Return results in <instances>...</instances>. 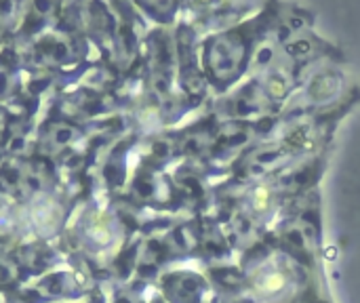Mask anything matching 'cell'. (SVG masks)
I'll use <instances>...</instances> for the list:
<instances>
[{
	"label": "cell",
	"instance_id": "8992f818",
	"mask_svg": "<svg viewBox=\"0 0 360 303\" xmlns=\"http://www.w3.org/2000/svg\"><path fill=\"white\" fill-rule=\"evenodd\" d=\"M327 257H329V259H335V249H333V247L327 251Z\"/></svg>",
	"mask_w": 360,
	"mask_h": 303
},
{
	"label": "cell",
	"instance_id": "52a82bcc",
	"mask_svg": "<svg viewBox=\"0 0 360 303\" xmlns=\"http://www.w3.org/2000/svg\"><path fill=\"white\" fill-rule=\"evenodd\" d=\"M118 303H133V302H131V299H127V297H120V302Z\"/></svg>",
	"mask_w": 360,
	"mask_h": 303
},
{
	"label": "cell",
	"instance_id": "5b68a950",
	"mask_svg": "<svg viewBox=\"0 0 360 303\" xmlns=\"http://www.w3.org/2000/svg\"><path fill=\"white\" fill-rule=\"evenodd\" d=\"M148 6H152L156 13H167L173 6V0H143Z\"/></svg>",
	"mask_w": 360,
	"mask_h": 303
},
{
	"label": "cell",
	"instance_id": "277c9868",
	"mask_svg": "<svg viewBox=\"0 0 360 303\" xmlns=\"http://www.w3.org/2000/svg\"><path fill=\"white\" fill-rule=\"evenodd\" d=\"M283 287H285V276L283 274H270L262 283V291H278Z\"/></svg>",
	"mask_w": 360,
	"mask_h": 303
},
{
	"label": "cell",
	"instance_id": "7a4b0ae2",
	"mask_svg": "<svg viewBox=\"0 0 360 303\" xmlns=\"http://www.w3.org/2000/svg\"><path fill=\"white\" fill-rule=\"evenodd\" d=\"M173 283L177 285V289L173 287V295L177 297V299H181V302L190 303L196 299V293H198V283L192 278V276H177V278H173Z\"/></svg>",
	"mask_w": 360,
	"mask_h": 303
},
{
	"label": "cell",
	"instance_id": "3957f363",
	"mask_svg": "<svg viewBox=\"0 0 360 303\" xmlns=\"http://www.w3.org/2000/svg\"><path fill=\"white\" fill-rule=\"evenodd\" d=\"M287 89H289V82L283 80V74H281V72L274 74V76L268 80V91H270L272 97H283V95L287 93Z\"/></svg>",
	"mask_w": 360,
	"mask_h": 303
},
{
	"label": "cell",
	"instance_id": "6da1fadb",
	"mask_svg": "<svg viewBox=\"0 0 360 303\" xmlns=\"http://www.w3.org/2000/svg\"><path fill=\"white\" fill-rule=\"evenodd\" d=\"M245 57V44L238 36H221L211 44V70L217 78L228 80L238 72Z\"/></svg>",
	"mask_w": 360,
	"mask_h": 303
}]
</instances>
